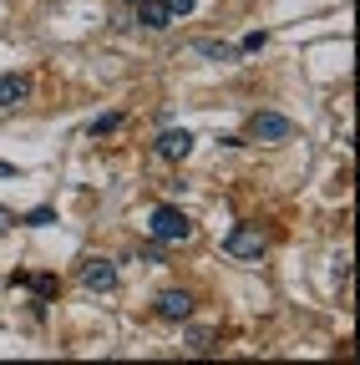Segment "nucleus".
<instances>
[{
  "label": "nucleus",
  "instance_id": "obj_11",
  "mask_svg": "<svg viewBox=\"0 0 360 365\" xmlns=\"http://www.w3.org/2000/svg\"><path fill=\"white\" fill-rule=\"evenodd\" d=\"M31 289H36L41 299H51V294H56V279H51V274H36V279H31Z\"/></svg>",
  "mask_w": 360,
  "mask_h": 365
},
{
  "label": "nucleus",
  "instance_id": "obj_3",
  "mask_svg": "<svg viewBox=\"0 0 360 365\" xmlns=\"http://www.w3.org/2000/svg\"><path fill=\"white\" fill-rule=\"evenodd\" d=\"M76 279H81V289H92V294H112L117 289V264L102 259V254H92V259H81Z\"/></svg>",
  "mask_w": 360,
  "mask_h": 365
},
{
  "label": "nucleus",
  "instance_id": "obj_10",
  "mask_svg": "<svg viewBox=\"0 0 360 365\" xmlns=\"http://www.w3.org/2000/svg\"><path fill=\"white\" fill-rule=\"evenodd\" d=\"M117 127H122V112H107V117H97V122H92V137H112Z\"/></svg>",
  "mask_w": 360,
  "mask_h": 365
},
{
  "label": "nucleus",
  "instance_id": "obj_5",
  "mask_svg": "<svg viewBox=\"0 0 360 365\" xmlns=\"http://www.w3.org/2000/svg\"><path fill=\"white\" fill-rule=\"evenodd\" d=\"M153 148H158L163 163H183V158L193 153V132H188V127H163Z\"/></svg>",
  "mask_w": 360,
  "mask_h": 365
},
{
  "label": "nucleus",
  "instance_id": "obj_14",
  "mask_svg": "<svg viewBox=\"0 0 360 365\" xmlns=\"http://www.w3.org/2000/svg\"><path fill=\"white\" fill-rule=\"evenodd\" d=\"M264 41H269V36H264V31H249V36H244V41H239V51H259V46H264Z\"/></svg>",
  "mask_w": 360,
  "mask_h": 365
},
{
  "label": "nucleus",
  "instance_id": "obj_12",
  "mask_svg": "<svg viewBox=\"0 0 360 365\" xmlns=\"http://www.w3.org/2000/svg\"><path fill=\"white\" fill-rule=\"evenodd\" d=\"M163 6H168V16L178 21V16H193V6H198V0H163Z\"/></svg>",
  "mask_w": 360,
  "mask_h": 365
},
{
  "label": "nucleus",
  "instance_id": "obj_13",
  "mask_svg": "<svg viewBox=\"0 0 360 365\" xmlns=\"http://www.w3.org/2000/svg\"><path fill=\"white\" fill-rule=\"evenodd\" d=\"M16 223H31V228H41V223H56V213H51V208H36V213L16 218Z\"/></svg>",
  "mask_w": 360,
  "mask_h": 365
},
{
  "label": "nucleus",
  "instance_id": "obj_17",
  "mask_svg": "<svg viewBox=\"0 0 360 365\" xmlns=\"http://www.w3.org/2000/svg\"><path fill=\"white\" fill-rule=\"evenodd\" d=\"M127 6H138V0H127Z\"/></svg>",
  "mask_w": 360,
  "mask_h": 365
},
{
  "label": "nucleus",
  "instance_id": "obj_15",
  "mask_svg": "<svg viewBox=\"0 0 360 365\" xmlns=\"http://www.w3.org/2000/svg\"><path fill=\"white\" fill-rule=\"evenodd\" d=\"M6 228H16V213H6V208H0V234H6Z\"/></svg>",
  "mask_w": 360,
  "mask_h": 365
},
{
  "label": "nucleus",
  "instance_id": "obj_6",
  "mask_svg": "<svg viewBox=\"0 0 360 365\" xmlns=\"http://www.w3.org/2000/svg\"><path fill=\"white\" fill-rule=\"evenodd\" d=\"M153 309H158V319L178 325V319H188V314H193V294H188V289H163Z\"/></svg>",
  "mask_w": 360,
  "mask_h": 365
},
{
  "label": "nucleus",
  "instance_id": "obj_7",
  "mask_svg": "<svg viewBox=\"0 0 360 365\" xmlns=\"http://www.w3.org/2000/svg\"><path fill=\"white\" fill-rule=\"evenodd\" d=\"M21 102H31V76H26V71L0 76V112H11V107H21Z\"/></svg>",
  "mask_w": 360,
  "mask_h": 365
},
{
  "label": "nucleus",
  "instance_id": "obj_8",
  "mask_svg": "<svg viewBox=\"0 0 360 365\" xmlns=\"http://www.w3.org/2000/svg\"><path fill=\"white\" fill-rule=\"evenodd\" d=\"M138 21H143L148 31H163V26H173V16H168V6H163V0H138Z\"/></svg>",
  "mask_w": 360,
  "mask_h": 365
},
{
  "label": "nucleus",
  "instance_id": "obj_16",
  "mask_svg": "<svg viewBox=\"0 0 360 365\" xmlns=\"http://www.w3.org/2000/svg\"><path fill=\"white\" fill-rule=\"evenodd\" d=\"M0 178H21V173H16V168H11V163H0Z\"/></svg>",
  "mask_w": 360,
  "mask_h": 365
},
{
  "label": "nucleus",
  "instance_id": "obj_9",
  "mask_svg": "<svg viewBox=\"0 0 360 365\" xmlns=\"http://www.w3.org/2000/svg\"><path fill=\"white\" fill-rule=\"evenodd\" d=\"M188 350H193V355H208V350H213V330H208V325L188 330Z\"/></svg>",
  "mask_w": 360,
  "mask_h": 365
},
{
  "label": "nucleus",
  "instance_id": "obj_2",
  "mask_svg": "<svg viewBox=\"0 0 360 365\" xmlns=\"http://www.w3.org/2000/svg\"><path fill=\"white\" fill-rule=\"evenodd\" d=\"M264 249H269V239H264L259 223H239V228H229V239H223V254H229V259H244V264H259Z\"/></svg>",
  "mask_w": 360,
  "mask_h": 365
},
{
  "label": "nucleus",
  "instance_id": "obj_4",
  "mask_svg": "<svg viewBox=\"0 0 360 365\" xmlns=\"http://www.w3.org/2000/svg\"><path fill=\"white\" fill-rule=\"evenodd\" d=\"M249 137H254V143H289V137H294V122L279 117V112H254V117H249Z\"/></svg>",
  "mask_w": 360,
  "mask_h": 365
},
{
  "label": "nucleus",
  "instance_id": "obj_1",
  "mask_svg": "<svg viewBox=\"0 0 360 365\" xmlns=\"http://www.w3.org/2000/svg\"><path fill=\"white\" fill-rule=\"evenodd\" d=\"M148 234H153V244H188V239H193V218H188L183 208L163 203V208H153V218H148Z\"/></svg>",
  "mask_w": 360,
  "mask_h": 365
}]
</instances>
